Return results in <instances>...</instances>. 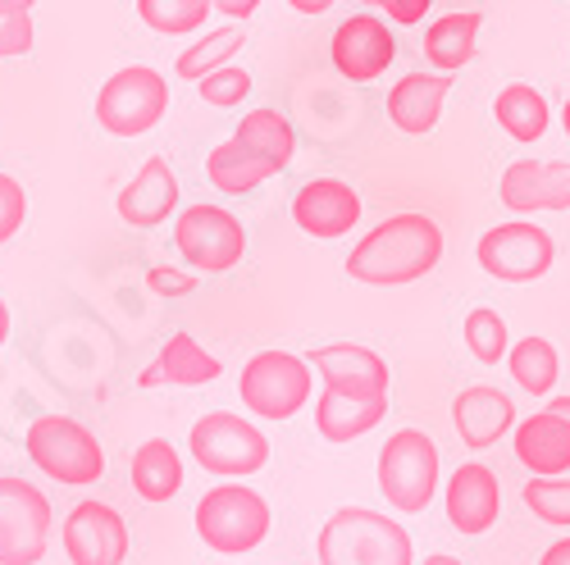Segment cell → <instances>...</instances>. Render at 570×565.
<instances>
[{
    "instance_id": "603a6c76",
    "label": "cell",
    "mask_w": 570,
    "mask_h": 565,
    "mask_svg": "<svg viewBox=\"0 0 570 565\" xmlns=\"http://www.w3.org/2000/svg\"><path fill=\"white\" fill-rule=\"evenodd\" d=\"M274 174H283V169H278L269 156L243 147L237 137L219 141V147L206 156V178L219 187V192H228V197H247V192H256V187H261L265 178H274Z\"/></svg>"
},
{
    "instance_id": "4316f807",
    "label": "cell",
    "mask_w": 570,
    "mask_h": 565,
    "mask_svg": "<svg viewBox=\"0 0 570 565\" xmlns=\"http://www.w3.org/2000/svg\"><path fill=\"white\" fill-rule=\"evenodd\" d=\"M132 488L141 502H169L183 488V460L165 438L141 443L132 456Z\"/></svg>"
},
{
    "instance_id": "ab89813d",
    "label": "cell",
    "mask_w": 570,
    "mask_h": 565,
    "mask_svg": "<svg viewBox=\"0 0 570 565\" xmlns=\"http://www.w3.org/2000/svg\"><path fill=\"white\" fill-rule=\"evenodd\" d=\"M539 565H570V538H557L548 552H543V561Z\"/></svg>"
},
{
    "instance_id": "cb8c5ba5",
    "label": "cell",
    "mask_w": 570,
    "mask_h": 565,
    "mask_svg": "<svg viewBox=\"0 0 570 565\" xmlns=\"http://www.w3.org/2000/svg\"><path fill=\"white\" fill-rule=\"evenodd\" d=\"M384 410H389V402H365V397H347V393L324 388L315 402V429L328 443H352V438L370 434L374 424L384 419Z\"/></svg>"
},
{
    "instance_id": "5b68a950",
    "label": "cell",
    "mask_w": 570,
    "mask_h": 565,
    "mask_svg": "<svg viewBox=\"0 0 570 565\" xmlns=\"http://www.w3.org/2000/svg\"><path fill=\"white\" fill-rule=\"evenodd\" d=\"M379 493L402 515H415L439 493V447L420 429H397L379 452Z\"/></svg>"
},
{
    "instance_id": "5bb4252c",
    "label": "cell",
    "mask_w": 570,
    "mask_h": 565,
    "mask_svg": "<svg viewBox=\"0 0 570 565\" xmlns=\"http://www.w3.org/2000/svg\"><path fill=\"white\" fill-rule=\"evenodd\" d=\"M397 60V37L389 32L384 19L374 14H352L334 32V65L352 82H374L389 65Z\"/></svg>"
},
{
    "instance_id": "836d02e7",
    "label": "cell",
    "mask_w": 570,
    "mask_h": 565,
    "mask_svg": "<svg viewBox=\"0 0 570 565\" xmlns=\"http://www.w3.org/2000/svg\"><path fill=\"white\" fill-rule=\"evenodd\" d=\"M525 506L539 515V521H548V525H570V479L534 475L525 484Z\"/></svg>"
},
{
    "instance_id": "d6a6232c",
    "label": "cell",
    "mask_w": 570,
    "mask_h": 565,
    "mask_svg": "<svg viewBox=\"0 0 570 565\" xmlns=\"http://www.w3.org/2000/svg\"><path fill=\"white\" fill-rule=\"evenodd\" d=\"M32 6L37 0H0V60L32 51Z\"/></svg>"
},
{
    "instance_id": "1f68e13d",
    "label": "cell",
    "mask_w": 570,
    "mask_h": 565,
    "mask_svg": "<svg viewBox=\"0 0 570 565\" xmlns=\"http://www.w3.org/2000/svg\"><path fill=\"white\" fill-rule=\"evenodd\" d=\"M507 343H511L507 338V319L498 310L480 306V310L465 315V347H470V356L480 365H498L507 356Z\"/></svg>"
},
{
    "instance_id": "f546056e",
    "label": "cell",
    "mask_w": 570,
    "mask_h": 565,
    "mask_svg": "<svg viewBox=\"0 0 570 565\" xmlns=\"http://www.w3.org/2000/svg\"><path fill=\"white\" fill-rule=\"evenodd\" d=\"M243 23H228V28H215V32H206L202 41H193L187 51L178 56V78H193V82H202L206 73H215V69H224L237 51H243Z\"/></svg>"
},
{
    "instance_id": "9c48e42d",
    "label": "cell",
    "mask_w": 570,
    "mask_h": 565,
    "mask_svg": "<svg viewBox=\"0 0 570 565\" xmlns=\"http://www.w3.org/2000/svg\"><path fill=\"white\" fill-rule=\"evenodd\" d=\"M51 538V502L28 479L0 475V565H37Z\"/></svg>"
},
{
    "instance_id": "ac0fdd59",
    "label": "cell",
    "mask_w": 570,
    "mask_h": 565,
    "mask_svg": "<svg viewBox=\"0 0 570 565\" xmlns=\"http://www.w3.org/2000/svg\"><path fill=\"white\" fill-rule=\"evenodd\" d=\"M515 460L530 469V475H566L570 469V419L557 410H534L530 419L515 424Z\"/></svg>"
},
{
    "instance_id": "e575fe53",
    "label": "cell",
    "mask_w": 570,
    "mask_h": 565,
    "mask_svg": "<svg viewBox=\"0 0 570 565\" xmlns=\"http://www.w3.org/2000/svg\"><path fill=\"white\" fill-rule=\"evenodd\" d=\"M197 91H202V101H206V106L233 110V106H243V101H247V91H252V73H247V69L224 65V69L206 73V78L197 82Z\"/></svg>"
},
{
    "instance_id": "d590c367",
    "label": "cell",
    "mask_w": 570,
    "mask_h": 565,
    "mask_svg": "<svg viewBox=\"0 0 570 565\" xmlns=\"http://www.w3.org/2000/svg\"><path fill=\"white\" fill-rule=\"evenodd\" d=\"M23 219H28V192L19 187V178L0 174V247L23 228Z\"/></svg>"
},
{
    "instance_id": "7bdbcfd3",
    "label": "cell",
    "mask_w": 570,
    "mask_h": 565,
    "mask_svg": "<svg viewBox=\"0 0 570 565\" xmlns=\"http://www.w3.org/2000/svg\"><path fill=\"white\" fill-rule=\"evenodd\" d=\"M548 410H557V415H566V419H570V397H552V402H548Z\"/></svg>"
},
{
    "instance_id": "7402d4cb",
    "label": "cell",
    "mask_w": 570,
    "mask_h": 565,
    "mask_svg": "<svg viewBox=\"0 0 570 565\" xmlns=\"http://www.w3.org/2000/svg\"><path fill=\"white\" fill-rule=\"evenodd\" d=\"M224 374V365L197 347L193 334H174L165 343V351L151 360V369L137 374V388H160V384H178V388H202V384H215Z\"/></svg>"
},
{
    "instance_id": "d6986e66",
    "label": "cell",
    "mask_w": 570,
    "mask_h": 565,
    "mask_svg": "<svg viewBox=\"0 0 570 565\" xmlns=\"http://www.w3.org/2000/svg\"><path fill=\"white\" fill-rule=\"evenodd\" d=\"M178 206V178L169 169V160L151 156L141 165V174L119 192V219L132 224V228H156L174 215Z\"/></svg>"
},
{
    "instance_id": "7c38bea8",
    "label": "cell",
    "mask_w": 570,
    "mask_h": 565,
    "mask_svg": "<svg viewBox=\"0 0 570 565\" xmlns=\"http://www.w3.org/2000/svg\"><path fill=\"white\" fill-rule=\"evenodd\" d=\"M65 552L73 565H124L128 525L106 502H78L65 515Z\"/></svg>"
},
{
    "instance_id": "8d00e7d4",
    "label": "cell",
    "mask_w": 570,
    "mask_h": 565,
    "mask_svg": "<svg viewBox=\"0 0 570 565\" xmlns=\"http://www.w3.org/2000/svg\"><path fill=\"white\" fill-rule=\"evenodd\" d=\"M147 288H151L156 297H193V288H197V274H183V269L156 265V269L147 274Z\"/></svg>"
},
{
    "instance_id": "4fadbf2b",
    "label": "cell",
    "mask_w": 570,
    "mask_h": 565,
    "mask_svg": "<svg viewBox=\"0 0 570 565\" xmlns=\"http://www.w3.org/2000/svg\"><path fill=\"white\" fill-rule=\"evenodd\" d=\"M306 360L324 379V388L365 397V402H389V365L379 351L352 347V343H328V347H315Z\"/></svg>"
},
{
    "instance_id": "74e56055",
    "label": "cell",
    "mask_w": 570,
    "mask_h": 565,
    "mask_svg": "<svg viewBox=\"0 0 570 565\" xmlns=\"http://www.w3.org/2000/svg\"><path fill=\"white\" fill-rule=\"evenodd\" d=\"M361 6H370V10H384L393 23L411 28V23H420L424 14H430L434 0H361Z\"/></svg>"
},
{
    "instance_id": "e0dca14e",
    "label": "cell",
    "mask_w": 570,
    "mask_h": 565,
    "mask_svg": "<svg viewBox=\"0 0 570 565\" xmlns=\"http://www.w3.org/2000/svg\"><path fill=\"white\" fill-rule=\"evenodd\" d=\"M502 206L515 215L534 210H570V165L548 160H515L502 174Z\"/></svg>"
},
{
    "instance_id": "44dd1931",
    "label": "cell",
    "mask_w": 570,
    "mask_h": 565,
    "mask_svg": "<svg viewBox=\"0 0 570 565\" xmlns=\"http://www.w3.org/2000/svg\"><path fill=\"white\" fill-rule=\"evenodd\" d=\"M448 91H452V78L448 73H406L393 91H389V119L411 132V137H424L439 115H443V101H448Z\"/></svg>"
},
{
    "instance_id": "f35d334b",
    "label": "cell",
    "mask_w": 570,
    "mask_h": 565,
    "mask_svg": "<svg viewBox=\"0 0 570 565\" xmlns=\"http://www.w3.org/2000/svg\"><path fill=\"white\" fill-rule=\"evenodd\" d=\"M210 6H215L219 14H228L233 23H247V19L256 14V6H261V0H210Z\"/></svg>"
},
{
    "instance_id": "6da1fadb",
    "label": "cell",
    "mask_w": 570,
    "mask_h": 565,
    "mask_svg": "<svg viewBox=\"0 0 570 565\" xmlns=\"http://www.w3.org/2000/svg\"><path fill=\"white\" fill-rule=\"evenodd\" d=\"M443 260V228L430 215H393L352 247L347 274L374 288H402Z\"/></svg>"
},
{
    "instance_id": "ee69618b",
    "label": "cell",
    "mask_w": 570,
    "mask_h": 565,
    "mask_svg": "<svg viewBox=\"0 0 570 565\" xmlns=\"http://www.w3.org/2000/svg\"><path fill=\"white\" fill-rule=\"evenodd\" d=\"M424 565H461V561H456V556H443V552H439V556H424Z\"/></svg>"
},
{
    "instance_id": "60d3db41",
    "label": "cell",
    "mask_w": 570,
    "mask_h": 565,
    "mask_svg": "<svg viewBox=\"0 0 570 565\" xmlns=\"http://www.w3.org/2000/svg\"><path fill=\"white\" fill-rule=\"evenodd\" d=\"M288 6H293L297 14H324L328 6H334V0H288Z\"/></svg>"
},
{
    "instance_id": "3957f363",
    "label": "cell",
    "mask_w": 570,
    "mask_h": 565,
    "mask_svg": "<svg viewBox=\"0 0 570 565\" xmlns=\"http://www.w3.org/2000/svg\"><path fill=\"white\" fill-rule=\"evenodd\" d=\"M32 465L41 469L46 479H60V484H97L106 475V452L97 443V434L87 424L69 419V415H41L28 424V438H23Z\"/></svg>"
},
{
    "instance_id": "ba28073f",
    "label": "cell",
    "mask_w": 570,
    "mask_h": 565,
    "mask_svg": "<svg viewBox=\"0 0 570 565\" xmlns=\"http://www.w3.org/2000/svg\"><path fill=\"white\" fill-rule=\"evenodd\" d=\"M193 447L197 465L210 469V475H224V479H243V475H256V469L269 460V443L256 424H247L243 415H228V410H210L193 424Z\"/></svg>"
},
{
    "instance_id": "f6af8a7d",
    "label": "cell",
    "mask_w": 570,
    "mask_h": 565,
    "mask_svg": "<svg viewBox=\"0 0 570 565\" xmlns=\"http://www.w3.org/2000/svg\"><path fill=\"white\" fill-rule=\"evenodd\" d=\"M561 123H566V137H570V101H566V110H561Z\"/></svg>"
},
{
    "instance_id": "484cf974",
    "label": "cell",
    "mask_w": 570,
    "mask_h": 565,
    "mask_svg": "<svg viewBox=\"0 0 570 565\" xmlns=\"http://www.w3.org/2000/svg\"><path fill=\"white\" fill-rule=\"evenodd\" d=\"M493 119H498V128L507 132V137H515V141H539L543 132H548V101H543V91H534L530 82H511V87H502L498 91V101H493Z\"/></svg>"
},
{
    "instance_id": "2e32d148",
    "label": "cell",
    "mask_w": 570,
    "mask_h": 565,
    "mask_svg": "<svg viewBox=\"0 0 570 565\" xmlns=\"http://www.w3.org/2000/svg\"><path fill=\"white\" fill-rule=\"evenodd\" d=\"M502 515V488L489 465L470 460L448 479V521L456 534H489Z\"/></svg>"
},
{
    "instance_id": "30bf717a",
    "label": "cell",
    "mask_w": 570,
    "mask_h": 565,
    "mask_svg": "<svg viewBox=\"0 0 570 565\" xmlns=\"http://www.w3.org/2000/svg\"><path fill=\"white\" fill-rule=\"evenodd\" d=\"M174 247L197 274H224L243 260L247 232L219 206H187L174 224Z\"/></svg>"
},
{
    "instance_id": "d4e9b609",
    "label": "cell",
    "mask_w": 570,
    "mask_h": 565,
    "mask_svg": "<svg viewBox=\"0 0 570 565\" xmlns=\"http://www.w3.org/2000/svg\"><path fill=\"white\" fill-rule=\"evenodd\" d=\"M480 14L465 10V14H443L430 23L424 32V60H430L439 73H456L474 60V37H480Z\"/></svg>"
},
{
    "instance_id": "b9f144b4",
    "label": "cell",
    "mask_w": 570,
    "mask_h": 565,
    "mask_svg": "<svg viewBox=\"0 0 570 565\" xmlns=\"http://www.w3.org/2000/svg\"><path fill=\"white\" fill-rule=\"evenodd\" d=\"M6 338H10V306L0 301V347H6Z\"/></svg>"
},
{
    "instance_id": "8fae6325",
    "label": "cell",
    "mask_w": 570,
    "mask_h": 565,
    "mask_svg": "<svg viewBox=\"0 0 570 565\" xmlns=\"http://www.w3.org/2000/svg\"><path fill=\"white\" fill-rule=\"evenodd\" d=\"M474 256H480L484 274H493L502 282H534L552 269L557 247L539 224H498L480 238Z\"/></svg>"
},
{
    "instance_id": "4dcf8cb0",
    "label": "cell",
    "mask_w": 570,
    "mask_h": 565,
    "mask_svg": "<svg viewBox=\"0 0 570 565\" xmlns=\"http://www.w3.org/2000/svg\"><path fill=\"white\" fill-rule=\"evenodd\" d=\"M215 6L210 0H137V19L165 32V37H187V32H197L206 23Z\"/></svg>"
},
{
    "instance_id": "9a60e30c",
    "label": "cell",
    "mask_w": 570,
    "mask_h": 565,
    "mask_svg": "<svg viewBox=\"0 0 570 565\" xmlns=\"http://www.w3.org/2000/svg\"><path fill=\"white\" fill-rule=\"evenodd\" d=\"M293 219L311 238H343L361 224V197L343 178H311L293 201Z\"/></svg>"
},
{
    "instance_id": "8992f818",
    "label": "cell",
    "mask_w": 570,
    "mask_h": 565,
    "mask_svg": "<svg viewBox=\"0 0 570 565\" xmlns=\"http://www.w3.org/2000/svg\"><path fill=\"white\" fill-rule=\"evenodd\" d=\"M169 115V82L151 65H128L106 78L97 97V123L110 137H141Z\"/></svg>"
},
{
    "instance_id": "83f0119b",
    "label": "cell",
    "mask_w": 570,
    "mask_h": 565,
    "mask_svg": "<svg viewBox=\"0 0 570 565\" xmlns=\"http://www.w3.org/2000/svg\"><path fill=\"white\" fill-rule=\"evenodd\" d=\"M243 147H252V151H261V156H269L278 169H288L293 165V151H297V132H293V123L283 119L278 110H252L243 123H237V132H233Z\"/></svg>"
},
{
    "instance_id": "277c9868",
    "label": "cell",
    "mask_w": 570,
    "mask_h": 565,
    "mask_svg": "<svg viewBox=\"0 0 570 565\" xmlns=\"http://www.w3.org/2000/svg\"><path fill=\"white\" fill-rule=\"evenodd\" d=\"M197 534L210 552L224 556L252 552L269 534V506L247 484H219L197 502Z\"/></svg>"
},
{
    "instance_id": "f1b7e54d",
    "label": "cell",
    "mask_w": 570,
    "mask_h": 565,
    "mask_svg": "<svg viewBox=\"0 0 570 565\" xmlns=\"http://www.w3.org/2000/svg\"><path fill=\"white\" fill-rule=\"evenodd\" d=\"M507 360H511V379L525 388V393H534V397H548L552 393V384H557V374H561V360H557V347L548 343V338H520L511 351H507Z\"/></svg>"
},
{
    "instance_id": "ffe728a7",
    "label": "cell",
    "mask_w": 570,
    "mask_h": 565,
    "mask_svg": "<svg viewBox=\"0 0 570 565\" xmlns=\"http://www.w3.org/2000/svg\"><path fill=\"white\" fill-rule=\"evenodd\" d=\"M452 424L465 447H493L507 429H515V406L507 393L498 388H465L456 402H452Z\"/></svg>"
},
{
    "instance_id": "7a4b0ae2",
    "label": "cell",
    "mask_w": 570,
    "mask_h": 565,
    "mask_svg": "<svg viewBox=\"0 0 570 565\" xmlns=\"http://www.w3.org/2000/svg\"><path fill=\"white\" fill-rule=\"evenodd\" d=\"M320 565H411V534L365 506H343L320 529Z\"/></svg>"
},
{
    "instance_id": "52a82bcc",
    "label": "cell",
    "mask_w": 570,
    "mask_h": 565,
    "mask_svg": "<svg viewBox=\"0 0 570 565\" xmlns=\"http://www.w3.org/2000/svg\"><path fill=\"white\" fill-rule=\"evenodd\" d=\"M237 397L261 419H293L311 402V360L293 351H261L243 365Z\"/></svg>"
}]
</instances>
